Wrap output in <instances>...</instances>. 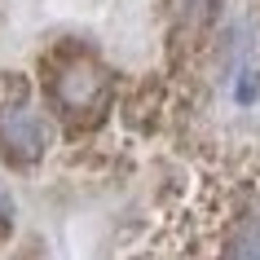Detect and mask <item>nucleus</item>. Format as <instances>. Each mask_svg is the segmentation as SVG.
Returning <instances> with one entry per match:
<instances>
[{
  "label": "nucleus",
  "mask_w": 260,
  "mask_h": 260,
  "mask_svg": "<svg viewBox=\"0 0 260 260\" xmlns=\"http://www.w3.org/2000/svg\"><path fill=\"white\" fill-rule=\"evenodd\" d=\"M9 216H14V207H9V199L0 194V234H9Z\"/></svg>",
  "instance_id": "nucleus-4"
},
{
  "label": "nucleus",
  "mask_w": 260,
  "mask_h": 260,
  "mask_svg": "<svg viewBox=\"0 0 260 260\" xmlns=\"http://www.w3.org/2000/svg\"><path fill=\"white\" fill-rule=\"evenodd\" d=\"M49 150V123L31 115L22 102L0 110V154L9 164H36Z\"/></svg>",
  "instance_id": "nucleus-2"
},
{
  "label": "nucleus",
  "mask_w": 260,
  "mask_h": 260,
  "mask_svg": "<svg viewBox=\"0 0 260 260\" xmlns=\"http://www.w3.org/2000/svg\"><path fill=\"white\" fill-rule=\"evenodd\" d=\"M49 97H53V106L62 115H71V119L97 115V110L106 106V97H110V80L93 57H67L49 75Z\"/></svg>",
  "instance_id": "nucleus-1"
},
{
  "label": "nucleus",
  "mask_w": 260,
  "mask_h": 260,
  "mask_svg": "<svg viewBox=\"0 0 260 260\" xmlns=\"http://www.w3.org/2000/svg\"><path fill=\"white\" fill-rule=\"evenodd\" d=\"M216 260H260V199L216 225Z\"/></svg>",
  "instance_id": "nucleus-3"
}]
</instances>
